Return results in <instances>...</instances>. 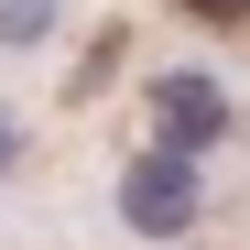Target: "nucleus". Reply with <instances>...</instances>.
<instances>
[{
    "label": "nucleus",
    "mask_w": 250,
    "mask_h": 250,
    "mask_svg": "<svg viewBox=\"0 0 250 250\" xmlns=\"http://www.w3.org/2000/svg\"><path fill=\"white\" fill-rule=\"evenodd\" d=\"M109 196H120V229H131V239H196V218H207V163L142 142L109 174Z\"/></svg>",
    "instance_id": "obj_1"
},
{
    "label": "nucleus",
    "mask_w": 250,
    "mask_h": 250,
    "mask_svg": "<svg viewBox=\"0 0 250 250\" xmlns=\"http://www.w3.org/2000/svg\"><path fill=\"white\" fill-rule=\"evenodd\" d=\"M142 120H152V142H163V152H196V163H207V152L229 142V120H239V109H229V87H218V76L163 65L152 87H142Z\"/></svg>",
    "instance_id": "obj_2"
},
{
    "label": "nucleus",
    "mask_w": 250,
    "mask_h": 250,
    "mask_svg": "<svg viewBox=\"0 0 250 250\" xmlns=\"http://www.w3.org/2000/svg\"><path fill=\"white\" fill-rule=\"evenodd\" d=\"M55 22H65V0H0V44H11V55L55 44Z\"/></svg>",
    "instance_id": "obj_3"
},
{
    "label": "nucleus",
    "mask_w": 250,
    "mask_h": 250,
    "mask_svg": "<svg viewBox=\"0 0 250 250\" xmlns=\"http://www.w3.org/2000/svg\"><path fill=\"white\" fill-rule=\"evenodd\" d=\"M196 33H250V0H174Z\"/></svg>",
    "instance_id": "obj_4"
},
{
    "label": "nucleus",
    "mask_w": 250,
    "mask_h": 250,
    "mask_svg": "<svg viewBox=\"0 0 250 250\" xmlns=\"http://www.w3.org/2000/svg\"><path fill=\"white\" fill-rule=\"evenodd\" d=\"M11 163H22V120L0 109V174H11Z\"/></svg>",
    "instance_id": "obj_5"
}]
</instances>
